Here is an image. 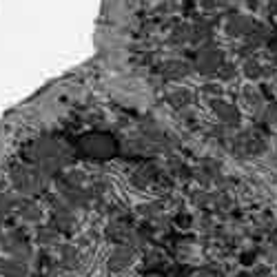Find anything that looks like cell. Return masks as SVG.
Instances as JSON below:
<instances>
[]
</instances>
